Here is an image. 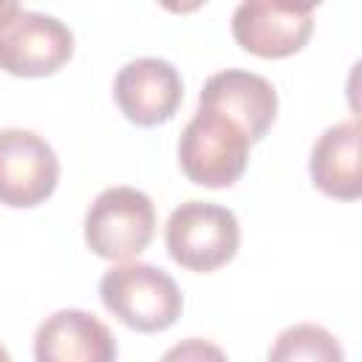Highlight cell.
Returning a JSON list of instances; mask_svg holds the SVG:
<instances>
[{"instance_id":"obj_5","label":"cell","mask_w":362,"mask_h":362,"mask_svg":"<svg viewBox=\"0 0 362 362\" xmlns=\"http://www.w3.org/2000/svg\"><path fill=\"white\" fill-rule=\"evenodd\" d=\"M59 184L57 150L34 130H0V204L8 209H34L45 204Z\"/></svg>"},{"instance_id":"obj_1","label":"cell","mask_w":362,"mask_h":362,"mask_svg":"<svg viewBox=\"0 0 362 362\" xmlns=\"http://www.w3.org/2000/svg\"><path fill=\"white\" fill-rule=\"evenodd\" d=\"M99 300L124 328L139 334L167 331L184 311L178 283L164 269L139 260L110 266L99 280Z\"/></svg>"},{"instance_id":"obj_12","label":"cell","mask_w":362,"mask_h":362,"mask_svg":"<svg viewBox=\"0 0 362 362\" xmlns=\"http://www.w3.org/2000/svg\"><path fill=\"white\" fill-rule=\"evenodd\" d=\"M266 362H345L339 339L317 322H294L277 334Z\"/></svg>"},{"instance_id":"obj_3","label":"cell","mask_w":362,"mask_h":362,"mask_svg":"<svg viewBox=\"0 0 362 362\" xmlns=\"http://www.w3.org/2000/svg\"><path fill=\"white\" fill-rule=\"evenodd\" d=\"M164 243L173 263L195 274H209L232 263L238 255L240 223L229 206L212 201H184L167 218Z\"/></svg>"},{"instance_id":"obj_10","label":"cell","mask_w":362,"mask_h":362,"mask_svg":"<svg viewBox=\"0 0 362 362\" xmlns=\"http://www.w3.org/2000/svg\"><path fill=\"white\" fill-rule=\"evenodd\" d=\"M113 331L90 311L59 308L34 331V362H116Z\"/></svg>"},{"instance_id":"obj_7","label":"cell","mask_w":362,"mask_h":362,"mask_svg":"<svg viewBox=\"0 0 362 362\" xmlns=\"http://www.w3.org/2000/svg\"><path fill=\"white\" fill-rule=\"evenodd\" d=\"M314 34L311 3L246 0L232 14L235 42L260 59H283L305 48Z\"/></svg>"},{"instance_id":"obj_6","label":"cell","mask_w":362,"mask_h":362,"mask_svg":"<svg viewBox=\"0 0 362 362\" xmlns=\"http://www.w3.org/2000/svg\"><path fill=\"white\" fill-rule=\"evenodd\" d=\"M74 57L71 28L42 11H20L0 31V71L20 79L54 76Z\"/></svg>"},{"instance_id":"obj_15","label":"cell","mask_w":362,"mask_h":362,"mask_svg":"<svg viewBox=\"0 0 362 362\" xmlns=\"http://www.w3.org/2000/svg\"><path fill=\"white\" fill-rule=\"evenodd\" d=\"M0 362H11V354H8V348L0 342Z\"/></svg>"},{"instance_id":"obj_4","label":"cell","mask_w":362,"mask_h":362,"mask_svg":"<svg viewBox=\"0 0 362 362\" xmlns=\"http://www.w3.org/2000/svg\"><path fill=\"white\" fill-rule=\"evenodd\" d=\"M85 246L113 263H127L141 255L156 235V204L136 187L102 189L85 212Z\"/></svg>"},{"instance_id":"obj_14","label":"cell","mask_w":362,"mask_h":362,"mask_svg":"<svg viewBox=\"0 0 362 362\" xmlns=\"http://www.w3.org/2000/svg\"><path fill=\"white\" fill-rule=\"evenodd\" d=\"M23 11V6H17V3H8V0H0V31L17 17Z\"/></svg>"},{"instance_id":"obj_8","label":"cell","mask_w":362,"mask_h":362,"mask_svg":"<svg viewBox=\"0 0 362 362\" xmlns=\"http://www.w3.org/2000/svg\"><path fill=\"white\" fill-rule=\"evenodd\" d=\"M113 99L130 124L158 127L178 113L184 79L170 59L139 57L119 68L113 79Z\"/></svg>"},{"instance_id":"obj_2","label":"cell","mask_w":362,"mask_h":362,"mask_svg":"<svg viewBox=\"0 0 362 362\" xmlns=\"http://www.w3.org/2000/svg\"><path fill=\"white\" fill-rule=\"evenodd\" d=\"M246 130L215 107H198L178 139L181 173L206 189L235 187L249 167Z\"/></svg>"},{"instance_id":"obj_13","label":"cell","mask_w":362,"mask_h":362,"mask_svg":"<svg viewBox=\"0 0 362 362\" xmlns=\"http://www.w3.org/2000/svg\"><path fill=\"white\" fill-rule=\"evenodd\" d=\"M158 362H229V356L215 342H209L204 337H189V339H181L173 348H167Z\"/></svg>"},{"instance_id":"obj_9","label":"cell","mask_w":362,"mask_h":362,"mask_svg":"<svg viewBox=\"0 0 362 362\" xmlns=\"http://www.w3.org/2000/svg\"><path fill=\"white\" fill-rule=\"evenodd\" d=\"M198 107H215L226 113L246 130L249 141L257 144L272 130L280 102L274 85L266 76L243 68H226L204 82L198 93Z\"/></svg>"},{"instance_id":"obj_11","label":"cell","mask_w":362,"mask_h":362,"mask_svg":"<svg viewBox=\"0 0 362 362\" xmlns=\"http://www.w3.org/2000/svg\"><path fill=\"white\" fill-rule=\"evenodd\" d=\"M359 122H337L325 127L308 158L311 184L334 201H359L362 198V164H359Z\"/></svg>"}]
</instances>
